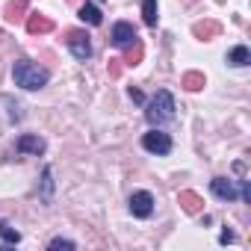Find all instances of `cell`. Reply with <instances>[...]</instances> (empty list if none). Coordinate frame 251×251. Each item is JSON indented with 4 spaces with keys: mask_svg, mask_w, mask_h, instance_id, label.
Segmentation results:
<instances>
[{
    "mask_svg": "<svg viewBox=\"0 0 251 251\" xmlns=\"http://www.w3.org/2000/svg\"><path fill=\"white\" fill-rule=\"evenodd\" d=\"M12 80H15V86H21V89H27V92H36V89H45V86H48L50 74H48L45 68H39L36 62H30V59H15V65H12Z\"/></svg>",
    "mask_w": 251,
    "mask_h": 251,
    "instance_id": "6da1fadb",
    "label": "cell"
},
{
    "mask_svg": "<svg viewBox=\"0 0 251 251\" xmlns=\"http://www.w3.org/2000/svg\"><path fill=\"white\" fill-rule=\"evenodd\" d=\"M145 118H148V124H154V127H160V124L172 121V118H175V98H172V92L160 89V92L148 100Z\"/></svg>",
    "mask_w": 251,
    "mask_h": 251,
    "instance_id": "7a4b0ae2",
    "label": "cell"
},
{
    "mask_svg": "<svg viewBox=\"0 0 251 251\" xmlns=\"http://www.w3.org/2000/svg\"><path fill=\"white\" fill-rule=\"evenodd\" d=\"M65 45L74 53V59H80V62H86L92 56V42H89V33L86 30H68L65 33Z\"/></svg>",
    "mask_w": 251,
    "mask_h": 251,
    "instance_id": "3957f363",
    "label": "cell"
},
{
    "mask_svg": "<svg viewBox=\"0 0 251 251\" xmlns=\"http://www.w3.org/2000/svg\"><path fill=\"white\" fill-rule=\"evenodd\" d=\"M142 148L151 151V154H157V157H166V154H172V136L154 127L151 133L142 136Z\"/></svg>",
    "mask_w": 251,
    "mask_h": 251,
    "instance_id": "277c9868",
    "label": "cell"
},
{
    "mask_svg": "<svg viewBox=\"0 0 251 251\" xmlns=\"http://www.w3.org/2000/svg\"><path fill=\"white\" fill-rule=\"evenodd\" d=\"M130 213H133L136 219H148V216L154 213V195L145 192V189L133 192V195H130Z\"/></svg>",
    "mask_w": 251,
    "mask_h": 251,
    "instance_id": "5b68a950",
    "label": "cell"
},
{
    "mask_svg": "<svg viewBox=\"0 0 251 251\" xmlns=\"http://www.w3.org/2000/svg\"><path fill=\"white\" fill-rule=\"evenodd\" d=\"M139 36H136V30H133V24H127V21H118L115 27H112V45H118V48H127L130 42H136Z\"/></svg>",
    "mask_w": 251,
    "mask_h": 251,
    "instance_id": "8992f818",
    "label": "cell"
},
{
    "mask_svg": "<svg viewBox=\"0 0 251 251\" xmlns=\"http://www.w3.org/2000/svg\"><path fill=\"white\" fill-rule=\"evenodd\" d=\"M15 148H18V154H45V139L42 136H33V133H24V136H18V142H15Z\"/></svg>",
    "mask_w": 251,
    "mask_h": 251,
    "instance_id": "52a82bcc",
    "label": "cell"
},
{
    "mask_svg": "<svg viewBox=\"0 0 251 251\" xmlns=\"http://www.w3.org/2000/svg\"><path fill=\"white\" fill-rule=\"evenodd\" d=\"M210 189H213V195H216V198H222V201H233V198L239 195L236 183H233V180H227V177H213V180H210Z\"/></svg>",
    "mask_w": 251,
    "mask_h": 251,
    "instance_id": "ba28073f",
    "label": "cell"
},
{
    "mask_svg": "<svg viewBox=\"0 0 251 251\" xmlns=\"http://www.w3.org/2000/svg\"><path fill=\"white\" fill-rule=\"evenodd\" d=\"M27 12H30V3H27V0H9V3L3 6V18H6L9 24H21V21L27 18Z\"/></svg>",
    "mask_w": 251,
    "mask_h": 251,
    "instance_id": "9c48e42d",
    "label": "cell"
},
{
    "mask_svg": "<svg viewBox=\"0 0 251 251\" xmlns=\"http://www.w3.org/2000/svg\"><path fill=\"white\" fill-rule=\"evenodd\" d=\"M50 30H53V21H50L48 15H39V12L27 15V33H30V36H45V33H50Z\"/></svg>",
    "mask_w": 251,
    "mask_h": 251,
    "instance_id": "30bf717a",
    "label": "cell"
},
{
    "mask_svg": "<svg viewBox=\"0 0 251 251\" xmlns=\"http://www.w3.org/2000/svg\"><path fill=\"white\" fill-rule=\"evenodd\" d=\"M177 204H180L189 216H195V213H201V210H204V198H201L198 192H192V189H183V192L177 195Z\"/></svg>",
    "mask_w": 251,
    "mask_h": 251,
    "instance_id": "8fae6325",
    "label": "cell"
},
{
    "mask_svg": "<svg viewBox=\"0 0 251 251\" xmlns=\"http://www.w3.org/2000/svg\"><path fill=\"white\" fill-rule=\"evenodd\" d=\"M219 33H222V24H219V21H198V24L192 27V36L201 39V42H210V39H216Z\"/></svg>",
    "mask_w": 251,
    "mask_h": 251,
    "instance_id": "7c38bea8",
    "label": "cell"
},
{
    "mask_svg": "<svg viewBox=\"0 0 251 251\" xmlns=\"http://www.w3.org/2000/svg\"><path fill=\"white\" fill-rule=\"evenodd\" d=\"M204 74L201 71H186L183 77H180V86L186 89V92H198V89H204Z\"/></svg>",
    "mask_w": 251,
    "mask_h": 251,
    "instance_id": "4fadbf2b",
    "label": "cell"
},
{
    "mask_svg": "<svg viewBox=\"0 0 251 251\" xmlns=\"http://www.w3.org/2000/svg\"><path fill=\"white\" fill-rule=\"evenodd\" d=\"M142 56H145V48H142V42L136 39V42H130V45H127V53H124V59H121V62H124V65H139V62H142Z\"/></svg>",
    "mask_w": 251,
    "mask_h": 251,
    "instance_id": "5bb4252c",
    "label": "cell"
},
{
    "mask_svg": "<svg viewBox=\"0 0 251 251\" xmlns=\"http://www.w3.org/2000/svg\"><path fill=\"white\" fill-rule=\"evenodd\" d=\"M80 18L86 21V24H92V27H98L100 21H103V12L95 6V3H83L80 6Z\"/></svg>",
    "mask_w": 251,
    "mask_h": 251,
    "instance_id": "9a60e30c",
    "label": "cell"
},
{
    "mask_svg": "<svg viewBox=\"0 0 251 251\" xmlns=\"http://www.w3.org/2000/svg\"><path fill=\"white\" fill-rule=\"evenodd\" d=\"M227 62H230V65H236V68L248 65V62H251V53H248V48H245V45H236V48L227 53Z\"/></svg>",
    "mask_w": 251,
    "mask_h": 251,
    "instance_id": "2e32d148",
    "label": "cell"
},
{
    "mask_svg": "<svg viewBox=\"0 0 251 251\" xmlns=\"http://www.w3.org/2000/svg\"><path fill=\"white\" fill-rule=\"evenodd\" d=\"M0 239H3L6 248H9V245H18V242H21V233H18L9 222H0Z\"/></svg>",
    "mask_w": 251,
    "mask_h": 251,
    "instance_id": "e0dca14e",
    "label": "cell"
},
{
    "mask_svg": "<svg viewBox=\"0 0 251 251\" xmlns=\"http://www.w3.org/2000/svg\"><path fill=\"white\" fill-rule=\"evenodd\" d=\"M142 18L148 27H157V0H142Z\"/></svg>",
    "mask_w": 251,
    "mask_h": 251,
    "instance_id": "ac0fdd59",
    "label": "cell"
},
{
    "mask_svg": "<svg viewBox=\"0 0 251 251\" xmlns=\"http://www.w3.org/2000/svg\"><path fill=\"white\" fill-rule=\"evenodd\" d=\"M50 189H53V180H50V169H45V175H42V192H45V198H50Z\"/></svg>",
    "mask_w": 251,
    "mask_h": 251,
    "instance_id": "d6986e66",
    "label": "cell"
},
{
    "mask_svg": "<svg viewBox=\"0 0 251 251\" xmlns=\"http://www.w3.org/2000/svg\"><path fill=\"white\" fill-rule=\"evenodd\" d=\"M121 65H124L121 59H109V77H112V80L121 77Z\"/></svg>",
    "mask_w": 251,
    "mask_h": 251,
    "instance_id": "ffe728a7",
    "label": "cell"
},
{
    "mask_svg": "<svg viewBox=\"0 0 251 251\" xmlns=\"http://www.w3.org/2000/svg\"><path fill=\"white\" fill-rule=\"evenodd\" d=\"M48 248H74V242H71V239H50Z\"/></svg>",
    "mask_w": 251,
    "mask_h": 251,
    "instance_id": "44dd1931",
    "label": "cell"
},
{
    "mask_svg": "<svg viewBox=\"0 0 251 251\" xmlns=\"http://www.w3.org/2000/svg\"><path fill=\"white\" fill-rule=\"evenodd\" d=\"M219 239H222V242H225V245H227V242H233V239H236V236H233V230H227V227H225V230H222V236H219Z\"/></svg>",
    "mask_w": 251,
    "mask_h": 251,
    "instance_id": "7402d4cb",
    "label": "cell"
},
{
    "mask_svg": "<svg viewBox=\"0 0 251 251\" xmlns=\"http://www.w3.org/2000/svg\"><path fill=\"white\" fill-rule=\"evenodd\" d=\"M130 98H133V100H136V103H142V100H145V95H142V92H139V89H133V86H130Z\"/></svg>",
    "mask_w": 251,
    "mask_h": 251,
    "instance_id": "603a6c76",
    "label": "cell"
},
{
    "mask_svg": "<svg viewBox=\"0 0 251 251\" xmlns=\"http://www.w3.org/2000/svg\"><path fill=\"white\" fill-rule=\"evenodd\" d=\"M71 3H77V0H71Z\"/></svg>",
    "mask_w": 251,
    "mask_h": 251,
    "instance_id": "cb8c5ba5",
    "label": "cell"
}]
</instances>
